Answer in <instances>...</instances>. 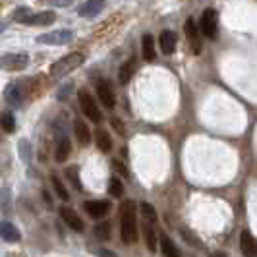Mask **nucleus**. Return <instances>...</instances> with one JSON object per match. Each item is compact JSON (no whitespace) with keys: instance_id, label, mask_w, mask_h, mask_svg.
I'll return each instance as SVG.
<instances>
[{"instance_id":"obj_33","label":"nucleus","mask_w":257,"mask_h":257,"mask_svg":"<svg viewBox=\"0 0 257 257\" xmlns=\"http://www.w3.org/2000/svg\"><path fill=\"white\" fill-rule=\"evenodd\" d=\"M93 253L97 257H118L114 251H110V249H106V247H93Z\"/></svg>"},{"instance_id":"obj_30","label":"nucleus","mask_w":257,"mask_h":257,"mask_svg":"<svg viewBox=\"0 0 257 257\" xmlns=\"http://www.w3.org/2000/svg\"><path fill=\"white\" fill-rule=\"evenodd\" d=\"M51 182H52V188H54V192H56V195L60 197V199H68V192H66V188H64V184L58 180L56 176H52L51 178Z\"/></svg>"},{"instance_id":"obj_28","label":"nucleus","mask_w":257,"mask_h":257,"mask_svg":"<svg viewBox=\"0 0 257 257\" xmlns=\"http://www.w3.org/2000/svg\"><path fill=\"white\" fill-rule=\"evenodd\" d=\"M95 236H97L99 240H108V238H110V224H108V222L97 224V226H95Z\"/></svg>"},{"instance_id":"obj_12","label":"nucleus","mask_w":257,"mask_h":257,"mask_svg":"<svg viewBox=\"0 0 257 257\" xmlns=\"http://www.w3.org/2000/svg\"><path fill=\"white\" fill-rule=\"evenodd\" d=\"M176 43H178V35L174 33V31H163L161 33V37H159V45H161V51L165 52V54H172V52L176 51Z\"/></svg>"},{"instance_id":"obj_15","label":"nucleus","mask_w":257,"mask_h":257,"mask_svg":"<svg viewBox=\"0 0 257 257\" xmlns=\"http://www.w3.org/2000/svg\"><path fill=\"white\" fill-rule=\"evenodd\" d=\"M56 22V14L52 12V10H45V12H33L31 16V20H29V24L27 26H41V27H47V26H52Z\"/></svg>"},{"instance_id":"obj_1","label":"nucleus","mask_w":257,"mask_h":257,"mask_svg":"<svg viewBox=\"0 0 257 257\" xmlns=\"http://www.w3.org/2000/svg\"><path fill=\"white\" fill-rule=\"evenodd\" d=\"M122 220H120V236L124 244H134L138 240V222H136V205L134 201L122 203Z\"/></svg>"},{"instance_id":"obj_24","label":"nucleus","mask_w":257,"mask_h":257,"mask_svg":"<svg viewBox=\"0 0 257 257\" xmlns=\"http://www.w3.org/2000/svg\"><path fill=\"white\" fill-rule=\"evenodd\" d=\"M0 128L4 130V132H8V134H12L14 130H16V118H14V114H10V112L0 114Z\"/></svg>"},{"instance_id":"obj_27","label":"nucleus","mask_w":257,"mask_h":257,"mask_svg":"<svg viewBox=\"0 0 257 257\" xmlns=\"http://www.w3.org/2000/svg\"><path fill=\"white\" fill-rule=\"evenodd\" d=\"M18 149H20L22 161H24V163H29V161H31V143L27 142V140H22V142L18 143Z\"/></svg>"},{"instance_id":"obj_2","label":"nucleus","mask_w":257,"mask_h":257,"mask_svg":"<svg viewBox=\"0 0 257 257\" xmlns=\"http://www.w3.org/2000/svg\"><path fill=\"white\" fill-rule=\"evenodd\" d=\"M83 64V54L81 52H72V54H66L60 60H56L54 64L51 66L49 74L52 77H64L68 76L70 72H74L76 68Z\"/></svg>"},{"instance_id":"obj_6","label":"nucleus","mask_w":257,"mask_h":257,"mask_svg":"<svg viewBox=\"0 0 257 257\" xmlns=\"http://www.w3.org/2000/svg\"><path fill=\"white\" fill-rule=\"evenodd\" d=\"M72 39H74V31H70V29H54V31L39 35L37 43H41V45H66Z\"/></svg>"},{"instance_id":"obj_31","label":"nucleus","mask_w":257,"mask_h":257,"mask_svg":"<svg viewBox=\"0 0 257 257\" xmlns=\"http://www.w3.org/2000/svg\"><path fill=\"white\" fill-rule=\"evenodd\" d=\"M66 176H68V180L74 182V188H76V190H81V182H79V170H77L76 167L68 168V170H66Z\"/></svg>"},{"instance_id":"obj_37","label":"nucleus","mask_w":257,"mask_h":257,"mask_svg":"<svg viewBox=\"0 0 257 257\" xmlns=\"http://www.w3.org/2000/svg\"><path fill=\"white\" fill-rule=\"evenodd\" d=\"M211 257H226V255H224V253H213Z\"/></svg>"},{"instance_id":"obj_26","label":"nucleus","mask_w":257,"mask_h":257,"mask_svg":"<svg viewBox=\"0 0 257 257\" xmlns=\"http://www.w3.org/2000/svg\"><path fill=\"white\" fill-rule=\"evenodd\" d=\"M108 193L112 197H122V193H124V184H122V180L110 178V182H108Z\"/></svg>"},{"instance_id":"obj_22","label":"nucleus","mask_w":257,"mask_h":257,"mask_svg":"<svg viewBox=\"0 0 257 257\" xmlns=\"http://www.w3.org/2000/svg\"><path fill=\"white\" fill-rule=\"evenodd\" d=\"M143 236H145V245L149 251H157V245H159V240H157V234H155V228L149 226V222L143 224Z\"/></svg>"},{"instance_id":"obj_14","label":"nucleus","mask_w":257,"mask_h":257,"mask_svg":"<svg viewBox=\"0 0 257 257\" xmlns=\"http://www.w3.org/2000/svg\"><path fill=\"white\" fill-rule=\"evenodd\" d=\"M0 238L6 242H20L22 234L16 228V224H12L10 220H2L0 222Z\"/></svg>"},{"instance_id":"obj_9","label":"nucleus","mask_w":257,"mask_h":257,"mask_svg":"<svg viewBox=\"0 0 257 257\" xmlns=\"http://www.w3.org/2000/svg\"><path fill=\"white\" fill-rule=\"evenodd\" d=\"M83 209L87 211V215L93 217V219H103L104 215L110 211V203L108 201H97V199H93V201H85Z\"/></svg>"},{"instance_id":"obj_8","label":"nucleus","mask_w":257,"mask_h":257,"mask_svg":"<svg viewBox=\"0 0 257 257\" xmlns=\"http://www.w3.org/2000/svg\"><path fill=\"white\" fill-rule=\"evenodd\" d=\"M60 215H62L64 222L72 228V230H76V232L85 230V222L81 220V217L77 215L74 209H70V207H62V209H60Z\"/></svg>"},{"instance_id":"obj_7","label":"nucleus","mask_w":257,"mask_h":257,"mask_svg":"<svg viewBox=\"0 0 257 257\" xmlns=\"http://www.w3.org/2000/svg\"><path fill=\"white\" fill-rule=\"evenodd\" d=\"M97 95H99V101L103 103L104 108L112 110L116 106L114 91H112V85H110L108 81H99V83H97Z\"/></svg>"},{"instance_id":"obj_36","label":"nucleus","mask_w":257,"mask_h":257,"mask_svg":"<svg viewBox=\"0 0 257 257\" xmlns=\"http://www.w3.org/2000/svg\"><path fill=\"white\" fill-rule=\"evenodd\" d=\"M112 165H114V167H116V170H120V172H122V174H126V170H124V167H122V165H120V163H118V161H114V163H112Z\"/></svg>"},{"instance_id":"obj_19","label":"nucleus","mask_w":257,"mask_h":257,"mask_svg":"<svg viewBox=\"0 0 257 257\" xmlns=\"http://www.w3.org/2000/svg\"><path fill=\"white\" fill-rule=\"evenodd\" d=\"M74 132H76L77 142L81 143V145H87V143L91 142V132L83 120H76V122H74Z\"/></svg>"},{"instance_id":"obj_18","label":"nucleus","mask_w":257,"mask_h":257,"mask_svg":"<svg viewBox=\"0 0 257 257\" xmlns=\"http://www.w3.org/2000/svg\"><path fill=\"white\" fill-rule=\"evenodd\" d=\"M159 245H161V253H163L165 257H180V249H178V245L174 244L167 234H163V236H161Z\"/></svg>"},{"instance_id":"obj_35","label":"nucleus","mask_w":257,"mask_h":257,"mask_svg":"<svg viewBox=\"0 0 257 257\" xmlns=\"http://www.w3.org/2000/svg\"><path fill=\"white\" fill-rule=\"evenodd\" d=\"M110 122H112V128H114L116 132H120V134H122V132H124V126H122V122H120V120H118V118H112V120H110Z\"/></svg>"},{"instance_id":"obj_11","label":"nucleus","mask_w":257,"mask_h":257,"mask_svg":"<svg viewBox=\"0 0 257 257\" xmlns=\"http://www.w3.org/2000/svg\"><path fill=\"white\" fill-rule=\"evenodd\" d=\"M240 249L245 257H257V240L247 230L240 234Z\"/></svg>"},{"instance_id":"obj_13","label":"nucleus","mask_w":257,"mask_h":257,"mask_svg":"<svg viewBox=\"0 0 257 257\" xmlns=\"http://www.w3.org/2000/svg\"><path fill=\"white\" fill-rule=\"evenodd\" d=\"M4 99L12 104V106L20 108L22 103H24V91H22V87L18 83H10L6 87V91H4Z\"/></svg>"},{"instance_id":"obj_21","label":"nucleus","mask_w":257,"mask_h":257,"mask_svg":"<svg viewBox=\"0 0 257 257\" xmlns=\"http://www.w3.org/2000/svg\"><path fill=\"white\" fill-rule=\"evenodd\" d=\"M95 140H97V147H99L103 153H108V151L112 149V138L108 136V132H104V130H97Z\"/></svg>"},{"instance_id":"obj_10","label":"nucleus","mask_w":257,"mask_h":257,"mask_svg":"<svg viewBox=\"0 0 257 257\" xmlns=\"http://www.w3.org/2000/svg\"><path fill=\"white\" fill-rule=\"evenodd\" d=\"M103 8H104V2H101V0H87V2L79 4L77 14L81 18H95V16H99V14L103 12Z\"/></svg>"},{"instance_id":"obj_32","label":"nucleus","mask_w":257,"mask_h":257,"mask_svg":"<svg viewBox=\"0 0 257 257\" xmlns=\"http://www.w3.org/2000/svg\"><path fill=\"white\" fill-rule=\"evenodd\" d=\"M0 197H2V199H0L2 211L8 213V211H10V205H8V201H10V190H2V192H0Z\"/></svg>"},{"instance_id":"obj_17","label":"nucleus","mask_w":257,"mask_h":257,"mask_svg":"<svg viewBox=\"0 0 257 257\" xmlns=\"http://www.w3.org/2000/svg\"><path fill=\"white\" fill-rule=\"evenodd\" d=\"M70 153H72V143H70V140L66 136H62L58 140V143H56V153H54L56 163H66V159L70 157Z\"/></svg>"},{"instance_id":"obj_3","label":"nucleus","mask_w":257,"mask_h":257,"mask_svg":"<svg viewBox=\"0 0 257 257\" xmlns=\"http://www.w3.org/2000/svg\"><path fill=\"white\" fill-rule=\"evenodd\" d=\"M29 66V56L24 52H10L0 56V68L8 72H22Z\"/></svg>"},{"instance_id":"obj_5","label":"nucleus","mask_w":257,"mask_h":257,"mask_svg":"<svg viewBox=\"0 0 257 257\" xmlns=\"http://www.w3.org/2000/svg\"><path fill=\"white\" fill-rule=\"evenodd\" d=\"M201 33L209 39H215L219 35V14L213 8H207L201 16Z\"/></svg>"},{"instance_id":"obj_20","label":"nucleus","mask_w":257,"mask_h":257,"mask_svg":"<svg viewBox=\"0 0 257 257\" xmlns=\"http://www.w3.org/2000/svg\"><path fill=\"white\" fill-rule=\"evenodd\" d=\"M142 54L143 60H147V62L155 60V41L149 33H145L142 37Z\"/></svg>"},{"instance_id":"obj_34","label":"nucleus","mask_w":257,"mask_h":257,"mask_svg":"<svg viewBox=\"0 0 257 257\" xmlns=\"http://www.w3.org/2000/svg\"><path fill=\"white\" fill-rule=\"evenodd\" d=\"M70 89H72V83H68V85H64V87L60 89V93H58V99H60V101H64L66 95H68V91H70Z\"/></svg>"},{"instance_id":"obj_25","label":"nucleus","mask_w":257,"mask_h":257,"mask_svg":"<svg viewBox=\"0 0 257 257\" xmlns=\"http://www.w3.org/2000/svg\"><path fill=\"white\" fill-rule=\"evenodd\" d=\"M31 16H33V12H31L29 8H24V6L14 10V20H16L18 24H26L27 26V24H29V20H31Z\"/></svg>"},{"instance_id":"obj_4","label":"nucleus","mask_w":257,"mask_h":257,"mask_svg":"<svg viewBox=\"0 0 257 257\" xmlns=\"http://www.w3.org/2000/svg\"><path fill=\"white\" fill-rule=\"evenodd\" d=\"M77 99H79V106H81V112L89 118L91 122H95V124H99L101 122V108L97 106L95 103V99L91 97L87 89H81L77 93Z\"/></svg>"},{"instance_id":"obj_23","label":"nucleus","mask_w":257,"mask_h":257,"mask_svg":"<svg viewBox=\"0 0 257 257\" xmlns=\"http://www.w3.org/2000/svg\"><path fill=\"white\" fill-rule=\"evenodd\" d=\"M132 76H134V60H128V62H124V64L120 66V70H118V81L122 85H128Z\"/></svg>"},{"instance_id":"obj_29","label":"nucleus","mask_w":257,"mask_h":257,"mask_svg":"<svg viewBox=\"0 0 257 257\" xmlns=\"http://www.w3.org/2000/svg\"><path fill=\"white\" fill-rule=\"evenodd\" d=\"M140 209H142V215L145 217V220H149V222H155V220H157V211H155L153 205H149V203H142Z\"/></svg>"},{"instance_id":"obj_16","label":"nucleus","mask_w":257,"mask_h":257,"mask_svg":"<svg viewBox=\"0 0 257 257\" xmlns=\"http://www.w3.org/2000/svg\"><path fill=\"white\" fill-rule=\"evenodd\" d=\"M184 31H186V37L190 41V47H192L193 52H199L201 51V41H199V33L195 29V24L193 20H188L186 26H184Z\"/></svg>"},{"instance_id":"obj_38","label":"nucleus","mask_w":257,"mask_h":257,"mask_svg":"<svg viewBox=\"0 0 257 257\" xmlns=\"http://www.w3.org/2000/svg\"><path fill=\"white\" fill-rule=\"evenodd\" d=\"M4 29H6V26H4V24H2V22H0V33H2V31H4Z\"/></svg>"}]
</instances>
